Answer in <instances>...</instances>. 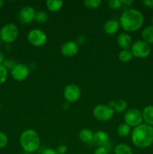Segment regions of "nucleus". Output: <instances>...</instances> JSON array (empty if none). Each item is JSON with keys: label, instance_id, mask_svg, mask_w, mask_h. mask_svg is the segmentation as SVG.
<instances>
[{"label": "nucleus", "instance_id": "1", "mask_svg": "<svg viewBox=\"0 0 153 154\" xmlns=\"http://www.w3.org/2000/svg\"><path fill=\"white\" fill-rule=\"evenodd\" d=\"M132 142L139 148H146L153 144V126L140 124L134 129L131 133Z\"/></svg>", "mask_w": 153, "mask_h": 154}, {"label": "nucleus", "instance_id": "2", "mask_svg": "<svg viewBox=\"0 0 153 154\" xmlns=\"http://www.w3.org/2000/svg\"><path fill=\"white\" fill-rule=\"evenodd\" d=\"M143 22V15L136 9L126 10L120 17V24L123 29L128 32L136 31L142 26Z\"/></svg>", "mask_w": 153, "mask_h": 154}, {"label": "nucleus", "instance_id": "3", "mask_svg": "<svg viewBox=\"0 0 153 154\" xmlns=\"http://www.w3.org/2000/svg\"><path fill=\"white\" fill-rule=\"evenodd\" d=\"M20 144L26 152L33 153L38 150L40 147V138L35 131L33 129H27L21 134Z\"/></svg>", "mask_w": 153, "mask_h": 154}, {"label": "nucleus", "instance_id": "4", "mask_svg": "<svg viewBox=\"0 0 153 154\" xmlns=\"http://www.w3.org/2000/svg\"><path fill=\"white\" fill-rule=\"evenodd\" d=\"M18 36V28L15 24L8 23L3 26L0 30V38L6 43L14 42Z\"/></svg>", "mask_w": 153, "mask_h": 154}, {"label": "nucleus", "instance_id": "5", "mask_svg": "<svg viewBox=\"0 0 153 154\" xmlns=\"http://www.w3.org/2000/svg\"><path fill=\"white\" fill-rule=\"evenodd\" d=\"M130 52L132 53L133 56L138 58H146L151 53V48L149 45L143 40H138L134 42L131 45Z\"/></svg>", "mask_w": 153, "mask_h": 154}, {"label": "nucleus", "instance_id": "6", "mask_svg": "<svg viewBox=\"0 0 153 154\" xmlns=\"http://www.w3.org/2000/svg\"><path fill=\"white\" fill-rule=\"evenodd\" d=\"M114 111L109 105H98L93 110V115L101 121H107L112 117Z\"/></svg>", "mask_w": 153, "mask_h": 154}, {"label": "nucleus", "instance_id": "7", "mask_svg": "<svg viewBox=\"0 0 153 154\" xmlns=\"http://www.w3.org/2000/svg\"><path fill=\"white\" fill-rule=\"evenodd\" d=\"M124 119L126 124L128 125L129 126H133L134 128L142 124V122L143 120L142 112L135 108H131V109L128 110L124 114Z\"/></svg>", "mask_w": 153, "mask_h": 154}, {"label": "nucleus", "instance_id": "8", "mask_svg": "<svg viewBox=\"0 0 153 154\" xmlns=\"http://www.w3.org/2000/svg\"><path fill=\"white\" fill-rule=\"evenodd\" d=\"M28 40L34 46H42L46 42V35L42 30L34 29L28 32Z\"/></svg>", "mask_w": 153, "mask_h": 154}, {"label": "nucleus", "instance_id": "9", "mask_svg": "<svg viewBox=\"0 0 153 154\" xmlns=\"http://www.w3.org/2000/svg\"><path fill=\"white\" fill-rule=\"evenodd\" d=\"M64 97L68 102H74L79 99L81 95L80 89L74 84H68L64 90Z\"/></svg>", "mask_w": 153, "mask_h": 154}, {"label": "nucleus", "instance_id": "10", "mask_svg": "<svg viewBox=\"0 0 153 154\" xmlns=\"http://www.w3.org/2000/svg\"><path fill=\"white\" fill-rule=\"evenodd\" d=\"M29 75V69L26 64L19 63L12 69L11 75L13 78L16 81H23Z\"/></svg>", "mask_w": 153, "mask_h": 154}, {"label": "nucleus", "instance_id": "11", "mask_svg": "<svg viewBox=\"0 0 153 154\" xmlns=\"http://www.w3.org/2000/svg\"><path fill=\"white\" fill-rule=\"evenodd\" d=\"M35 11L31 6H25L20 11V19L23 23H28L34 19Z\"/></svg>", "mask_w": 153, "mask_h": 154}, {"label": "nucleus", "instance_id": "12", "mask_svg": "<svg viewBox=\"0 0 153 154\" xmlns=\"http://www.w3.org/2000/svg\"><path fill=\"white\" fill-rule=\"evenodd\" d=\"M61 52L65 57H73L78 52V45L73 41H68L62 45Z\"/></svg>", "mask_w": 153, "mask_h": 154}, {"label": "nucleus", "instance_id": "13", "mask_svg": "<svg viewBox=\"0 0 153 154\" xmlns=\"http://www.w3.org/2000/svg\"><path fill=\"white\" fill-rule=\"evenodd\" d=\"M93 141L100 147H104L106 144H108L109 135L104 131H98L93 136Z\"/></svg>", "mask_w": 153, "mask_h": 154}, {"label": "nucleus", "instance_id": "14", "mask_svg": "<svg viewBox=\"0 0 153 154\" xmlns=\"http://www.w3.org/2000/svg\"><path fill=\"white\" fill-rule=\"evenodd\" d=\"M132 39L130 36L127 33H121L117 38V44L119 47L123 48L124 50H126L127 48H130L131 45Z\"/></svg>", "mask_w": 153, "mask_h": 154}, {"label": "nucleus", "instance_id": "15", "mask_svg": "<svg viewBox=\"0 0 153 154\" xmlns=\"http://www.w3.org/2000/svg\"><path fill=\"white\" fill-rule=\"evenodd\" d=\"M142 119L146 124L153 126V105H148L145 107L142 111Z\"/></svg>", "mask_w": 153, "mask_h": 154}, {"label": "nucleus", "instance_id": "16", "mask_svg": "<svg viewBox=\"0 0 153 154\" xmlns=\"http://www.w3.org/2000/svg\"><path fill=\"white\" fill-rule=\"evenodd\" d=\"M119 27V24L115 20H110L105 23L104 26V32L107 34L112 35L116 32Z\"/></svg>", "mask_w": 153, "mask_h": 154}, {"label": "nucleus", "instance_id": "17", "mask_svg": "<svg viewBox=\"0 0 153 154\" xmlns=\"http://www.w3.org/2000/svg\"><path fill=\"white\" fill-rule=\"evenodd\" d=\"M109 105L113 109L114 111L118 113L124 111L128 107L127 102L124 100V99H118L116 101H111Z\"/></svg>", "mask_w": 153, "mask_h": 154}, {"label": "nucleus", "instance_id": "18", "mask_svg": "<svg viewBox=\"0 0 153 154\" xmlns=\"http://www.w3.org/2000/svg\"><path fill=\"white\" fill-rule=\"evenodd\" d=\"M142 39L147 44H153V25L148 26L142 32Z\"/></svg>", "mask_w": 153, "mask_h": 154}, {"label": "nucleus", "instance_id": "19", "mask_svg": "<svg viewBox=\"0 0 153 154\" xmlns=\"http://www.w3.org/2000/svg\"><path fill=\"white\" fill-rule=\"evenodd\" d=\"M47 8L50 11H58L62 8L63 5V2L62 0H47L46 2Z\"/></svg>", "mask_w": 153, "mask_h": 154}, {"label": "nucleus", "instance_id": "20", "mask_svg": "<svg viewBox=\"0 0 153 154\" xmlns=\"http://www.w3.org/2000/svg\"><path fill=\"white\" fill-rule=\"evenodd\" d=\"M80 138L81 141L84 143H90L93 141V136L94 134L92 133L90 129H84L80 131Z\"/></svg>", "mask_w": 153, "mask_h": 154}, {"label": "nucleus", "instance_id": "21", "mask_svg": "<svg viewBox=\"0 0 153 154\" xmlns=\"http://www.w3.org/2000/svg\"><path fill=\"white\" fill-rule=\"evenodd\" d=\"M115 154H133L131 148L125 144H118L114 148Z\"/></svg>", "mask_w": 153, "mask_h": 154}, {"label": "nucleus", "instance_id": "22", "mask_svg": "<svg viewBox=\"0 0 153 154\" xmlns=\"http://www.w3.org/2000/svg\"><path fill=\"white\" fill-rule=\"evenodd\" d=\"M133 57V54L128 50H122L121 52L118 54V59L122 63H128L131 60Z\"/></svg>", "mask_w": 153, "mask_h": 154}, {"label": "nucleus", "instance_id": "23", "mask_svg": "<svg viewBox=\"0 0 153 154\" xmlns=\"http://www.w3.org/2000/svg\"><path fill=\"white\" fill-rule=\"evenodd\" d=\"M130 126L126 123H122L118 126V129H117V133L120 136H127L130 134Z\"/></svg>", "mask_w": 153, "mask_h": 154}, {"label": "nucleus", "instance_id": "24", "mask_svg": "<svg viewBox=\"0 0 153 154\" xmlns=\"http://www.w3.org/2000/svg\"><path fill=\"white\" fill-rule=\"evenodd\" d=\"M47 18L48 15L46 12L44 11H38L35 12L34 20L38 23H44V22H46Z\"/></svg>", "mask_w": 153, "mask_h": 154}, {"label": "nucleus", "instance_id": "25", "mask_svg": "<svg viewBox=\"0 0 153 154\" xmlns=\"http://www.w3.org/2000/svg\"><path fill=\"white\" fill-rule=\"evenodd\" d=\"M84 5L88 8H97L101 5L100 0H85Z\"/></svg>", "mask_w": 153, "mask_h": 154}, {"label": "nucleus", "instance_id": "26", "mask_svg": "<svg viewBox=\"0 0 153 154\" xmlns=\"http://www.w3.org/2000/svg\"><path fill=\"white\" fill-rule=\"evenodd\" d=\"M8 77L7 69L4 66V65H0V84H3L6 81Z\"/></svg>", "mask_w": 153, "mask_h": 154}, {"label": "nucleus", "instance_id": "27", "mask_svg": "<svg viewBox=\"0 0 153 154\" xmlns=\"http://www.w3.org/2000/svg\"><path fill=\"white\" fill-rule=\"evenodd\" d=\"M108 5L112 9H118L122 7V4L120 0H110L108 2Z\"/></svg>", "mask_w": 153, "mask_h": 154}, {"label": "nucleus", "instance_id": "28", "mask_svg": "<svg viewBox=\"0 0 153 154\" xmlns=\"http://www.w3.org/2000/svg\"><path fill=\"white\" fill-rule=\"evenodd\" d=\"M8 137L4 132H0V148H3L8 144Z\"/></svg>", "mask_w": 153, "mask_h": 154}, {"label": "nucleus", "instance_id": "29", "mask_svg": "<svg viewBox=\"0 0 153 154\" xmlns=\"http://www.w3.org/2000/svg\"><path fill=\"white\" fill-rule=\"evenodd\" d=\"M56 153L58 154H65L68 151V147L66 145H59L58 147H57L56 150Z\"/></svg>", "mask_w": 153, "mask_h": 154}, {"label": "nucleus", "instance_id": "30", "mask_svg": "<svg viewBox=\"0 0 153 154\" xmlns=\"http://www.w3.org/2000/svg\"><path fill=\"white\" fill-rule=\"evenodd\" d=\"M94 154H108L107 149L105 147H99L94 150Z\"/></svg>", "mask_w": 153, "mask_h": 154}, {"label": "nucleus", "instance_id": "31", "mask_svg": "<svg viewBox=\"0 0 153 154\" xmlns=\"http://www.w3.org/2000/svg\"><path fill=\"white\" fill-rule=\"evenodd\" d=\"M86 42V37L82 35H78L76 38V43L77 45H82V44L85 43Z\"/></svg>", "mask_w": 153, "mask_h": 154}, {"label": "nucleus", "instance_id": "32", "mask_svg": "<svg viewBox=\"0 0 153 154\" xmlns=\"http://www.w3.org/2000/svg\"><path fill=\"white\" fill-rule=\"evenodd\" d=\"M40 154H58L56 151V150H53L52 148H46L41 151Z\"/></svg>", "mask_w": 153, "mask_h": 154}, {"label": "nucleus", "instance_id": "33", "mask_svg": "<svg viewBox=\"0 0 153 154\" xmlns=\"http://www.w3.org/2000/svg\"><path fill=\"white\" fill-rule=\"evenodd\" d=\"M15 66H16V65H15L14 63V62H12L11 60H6V61L4 62V66L5 68L8 67V68H9V69H10V68H11V69H13Z\"/></svg>", "mask_w": 153, "mask_h": 154}, {"label": "nucleus", "instance_id": "34", "mask_svg": "<svg viewBox=\"0 0 153 154\" xmlns=\"http://www.w3.org/2000/svg\"><path fill=\"white\" fill-rule=\"evenodd\" d=\"M142 4L148 8H153V0H143Z\"/></svg>", "mask_w": 153, "mask_h": 154}, {"label": "nucleus", "instance_id": "35", "mask_svg": "<svg viewBox=\"0 0 153 154\" xmlns=\"http://www.w3.org/2000/svg\"><path fill=\"white\" fill-rule=\"evenodd\" d=\"M122 5H130L134 2V0H120Z\"/></svg>", "mask_w": 153, "mask_h": 154}, {"label": "nucleus", "instance_id": "36", "mask_svg": "<svg viewBox=\"0 0 153 154\" xmlns=\"http://www.w3.org/2000/svg\"><path fill=\"white\" fill-rule=\"evenodd\" d=\"M4 62V56L2 52H0V65Z\"/></svg>", "mask_w": 153, "mask_h": 154}, {"label": "nucleus", "instance_id": "37", "mask_svg": "<svg viewBox=\"0 0 153 154\" xmlns=\"http://www.w3.org/2000/svg\"><path fill=\"white\" fill-rule=\"evenodd\" d=\"M3 4H4V2H3L2 0H0V8L2 7Z\"/></svg>", "mask_w": 153, "mask_h": 154}, {"label": "nucleus", "instance_id": "38", "mask_svg": "<svg viewBox=\"0 0 153 154\" xmlns=\"http://www.w3.org/2000/svg\"><path fill=\"white\" fill-rule=\"evenodd\" d=\"M152 25H153V17H152Z\"/></svg>", "mask_w": 153, "mask_h": 154}, {"label": "nucleus", "instance_id": "39", "mask_svg": "<svg viewBox=\"0 0 153 154\" xmlns=\"http://www.w3.org/2000/svg\"><path fill=\"white\" fill-rule=\"evenodd\" d=\"M1 44H2V41H1V39H0V46H1Z\"/></svg>", "mask_w": 153, "mask_h": 154}, {"label": "nucleus", "instance_id": "40", "mask_svg": "<svg viewBox=\"0 0 153 154\" xmlns=\"http://www.w3.org/2000/svg\"><path fill=\"white\" fill-rule=\"evenodd\" d=\"M0 108H1V105H0Z\"/></svg>", "mask_w": 153, "mask_h": 154}]
</instances>
